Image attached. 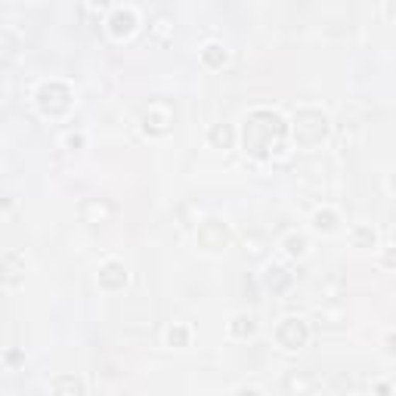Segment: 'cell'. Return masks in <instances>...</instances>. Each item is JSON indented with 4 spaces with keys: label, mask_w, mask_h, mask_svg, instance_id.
I'll list each match as a JSON object with an SVG mask.
<instances>
[{
    "label": "cell",
    "mask_w": 396,
    "mask_h": 396,
    "mask_svg": "<svg viewBox=\"0 0 396 396\" xmlns=\"http://www.w3.org/2000/svg\"><path fill=\"white\" fill-rule=\"evenodd\" d=\"M276 341H279V347H285V350H300L303 344L310 341V325L298 316L282 319L279 328H276Z\"/></svg>",
    "instance_id": "cell-4"
},
{
    "label": "cell",
    "mask_w": 396,
    "mask_h": 396,
    "mask_svg": "<svg viewBox=\"0 0 396 396\" xmlns=\"http://www.w3.org/2000/svg\"><path fill=\"white\" fill-rule=\"evenodd\" d=\"M328 137V118L322 112H316V108H300L298 115H294V140L300 142V146H319Z\"/></svg>",
    "instance_id": "cell-2"
},
{
    "label": "cell",
    "mask_w": 396,
    "mask_h": 396,
    "mask_svg": "<svg viewBox=\"0 0 396 396\" xmlns=\"http://www.w3.org/2000/svg\"><path fill=\"white\" fill-rule=\"evenodd\" d=\"M291 282H294V276H291L285 266H269L266 276H264V285H266V288H273L276 294H282Z\"/></svg>",
    "instance_id": "cell-10"
},
{
    "label": "cell",
    "mask_w": 396,
    "mask_h": 396,
    "mask_svg": "<svg viewBox=\"0 0 396 396\" xmlns=\"http://www.w3.org/2000/svg\"><path fill=\"white\" fill-rule=\"evenodd\" d=\"M338 220H341V217L334 214L332 208L316 210V214H313V226H316L319 232H334V230H338Z\"/></svg>",
    "instance_id": "cell-13"
},
{
    "label": "cell",
    "mask_w": 396,
    "mask_h": 396,
    "mask_svg": "<svg viewBox=\"0 0 396 396\" xmlns=\"http://www.w3.org/2000/svg\"><path fill=\"white\" fill-rule=\"evenodd\" d=\"M208 140L214 142L217 149H230L232 142H235V133H232L230 124H214V128H210V133H208Z\"/></svg>",
    "instance_id": "cell-12"
},
{
    "label": "cell",
    "mask_w": 396,
    "mask_h": 396,
    "mask_svg": "<svg viewBox=\"0 0 396 396\" xmlns=\"http://www.w3.org/2000/svg\"><path fill=\"white\" fill-rule=\"evenodd\" d=\"M53 393H84V384L78 378H59L53 384Z\"/></svg>",
    "instance_id": "cell-18"
},
{
    "label": "cell",
    "mask_w": 396,
    "mask_h": 396,
    "mask_svg": "<svg viewBox=\"0 0 396 396\" xmlns=\"http://www.w3.org/2000/svg\"><path fill=\"white\" fill-rule=\"evenodd\" d=\"M254 319L251 316H235L232 319V325H230V332L235 334V338H248V334H254Z\"/></svg>",
    "instance_id": "cell-14"
},
{
    "label": "cell",
    "mask_w": 396,
    "mask_h": 396,
    "mask_svg": "<svg viewBox=\"0 0 396 396\" xmlns=\"http://www.w3.org/2000/svg\"><path fill=\"white\" fill-rule=\"evenodd\" d=\"M19 362H22V353L13 350V353H10V366H19Z\"/></svg>",
    "instance_id": "cell-20"
},
{
    "label": "cell",
    "mask_w": 396,
    "mask_h": 396,
    "mask_svg": "<svg viewBox=\"0 0 396 396\" xmlns=\"http://www.w3.org/2000/svg\"><path fill=\"white\" fill-rule=\"evenodd\" d=\"M72 99H74L72 87L62 81H47V84H40V90H38V108L47 118L65 115L72 108Z\"/></svg>",
    "instance_id": "cell-3"
},
{
    "label": "cell",
    "mask_w": 396,
    "mask_h": 396,
    "mask_svg": "<svg viewBox=\"0 0 396 396\" xmlns=\"http://www.w3.org/2000/svg\"><path fill=\"white\" fill-rule=\"evenodd\" d=\"M65 146H69V149H81L84 137H81V133H69V137H65Z\"/></svg>",
    "instance_id": "cell-19"
},
{
    "label": "cell",
    "mask_w": 396,
    "mask_h": 396,
    "mask_svg": "<svg viewBox=\"0 0 396 396\" xmlns=\"http://www.w3.org/2000/svg\"><path fill=\"white\" fill-rule=\"evenodd\" d=\"M167 344H171V347H189V328L174 325L171 332H167Z\"/></svg>",
    "instance_id": "cell-16"
},
{
    "label": "cell",
    "mask_w": 396,
    "mask_h": 396,
    "mask_svg": "<svg viewBox=\"0 0 396 396\" xmlns=\"http://www.w3.org/2000/svg\"><path fill=\"white\" fill-rule=\"evenodd\" d=\"M285 251H288L291 257H303L307 254V239H303V235H288V239H285Z\"/></svg>",
    "instance_id": "cell-17"
},
{
    "label": "cell",
    "mask_w": 396,
    "mask_h": 396,
    "mask_svg": "<svg viewBox=\"0 0 396 396\" xmlns=\"http://www.w3.org/2000/svg\"><path fill=\"white\" fill-rule=\"evenodd\" d=\"M375 242H378V235H375V230H368V226H356V230H353V245L356 248H375Z\"/></svg>",
    "instance_id": "cell-15"
},
{
    "label": "cell",
    "mask_w": 396,
    "mask_h": 396,
    "mask_svg": "<svg viewBox=\"0 0 396 396\" xmlns=\"http://www.w3.org/2000/svg\"><path fill=\"white\" fill-rule=\"evenodd\" d=\"M0 282L10 285V288H16V285L25 282V257L22 254H6L4 260H0Z\"/></svg>",
    "instance_id": "cell-8"
},
{
    "label": "cell",
    "mask_w": 396,
    "mask_h": 396,
    "mask_svg": "<svg viewBox=\"0 0 396 396\" xmlns=\"http://www.w3.org/2000/svg\"><path fill=\"white\" fill-rule=\"evenodd\" d=\"M171 124H174V108L167 103H152L142 112V133H149V137H162V133L171 130Z\"/></svg>",
    "instance_id": "cell-5"
},
{
    "label": "cell",
    "mask_w": 396,
    "mask_h": 396,
    "mask_svg": "<svg viewBox=\"0 0 396 396\" xmlns=\"http://www.w3.org/2000/svg\"><path fill=\"white\" fill-rule=\"evenodd\" d=\"M226 59H230V53H226L220 44H205V50H201V62H205L208 69H223Z\"/></svg>",
    "instance_id": "cell-11"
},
{
    "label": "cell",
    "mask_w": 396,
    "mask_h": 396,
    "mask_svg": "<svg viewBox=\"0 0 396 396\" xmlns=\"http://www.w3.org/2000/svg\"><path fill=\"white\" fill-rule=\"evenodd\" d=\"M90 4H94V6H106L108 0H90Z\"/></svg>",
    "instance_id": "cell-21"
},
{
    "label": "cell",
    "mask_w": 396,
    "mask_h": 396,
    "mask_svg": "<svg viewBox=\"0 0 396 396\" xmlns=\"http://www.w3.org/2000/svg\"><path fill=\"white\" fill-rule=\"evenodd\" d=\"M288 140V124L282 121L279 112H269V108H257L245 118V128H242V146L248 155L254 158H269L276 152L285 149Z\"/></svg>",
    "instance_id": "cell-1"
},
{
    "label": "cell",
    "mask_w": 396,
    "mask_h": 396,
    "mask_svg": "<svg viewBox=\"0 0 396 396\" xmlns=\"http://www.w3.org/2000/svg\"><path fill=\"white\" fill-rule=\"evenodd\" d=\"M99 285H103L106 291L124 288V285H128V269H124V264H118V260L103 264V269H99Z\"/></svg>",
    "instance_id": "cell-9"
},
{
    "label": "cell",
    "mask_w": 396,
    "mask_h": 396,
    "mask_svg": "<svg viewBox=\"0 0 396 396\" xmlns=\"http://www.w3.org/2000/svg\"><path fill=\"white\" fill-rule=\"evenodd\" d=\"M198 245L205 251H223L230 245V230L220 220H205L198 226Z\"/></svg>",
    "instance_id": "cell-6"
},
{
    "label": "cell",
    "mask_w": 396,
    "mask_h": 396,
    "mask_svg": "<svg viewBox=\"0 0 396 396\" xmlns=\"http://www.w3.org/2000/svg\"><path fill=\"white\" fill-rule=\"evenodd\" d=\"M137 22H140L137 13H133L130 6H121V10H115L112 16H108V31H112V38L124 40L137 31Z\"/></svg>",
    "instance_id": "cell-7"
}]
</instances>
